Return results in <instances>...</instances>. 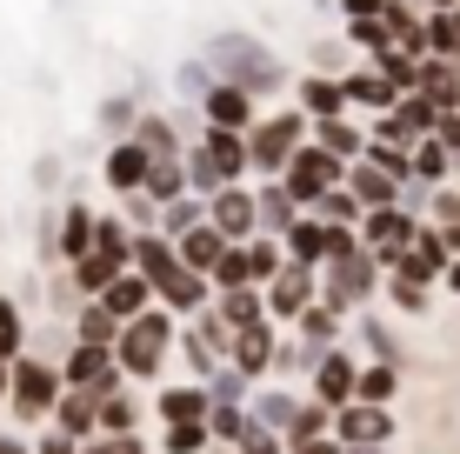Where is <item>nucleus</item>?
I'll return each mask as SVG.
<instances>
[{
	"label": "nucleus",
	"mask_w": 460,
	"mask_h": 454,
	"mask_svg": "<svg viewBox=\"0 0 460 454\" xmlns=\"http://www.w3.org/2000/svg\"><path fill=\"white\" fill-rule=\"evenodd\" d=\"M247 140H253V174L280 181V174H288V161L314 140V114H300V107L267 114V120H253V128H247Z\"/></svg>",
	"instance_id": "7ed1b4c3"
},
{
	"label": "nucleus",
	"mask_w": 460,
	"mask_h": 454,
	"mask_svg": "<svg viewBox=\"0 0 460 454\" xmlns=\"http://www.w3.org/2000/svg\"><path fill=\"white\" fill-rule=\"evenodd\" d=\"M314 434H334V408H327V401H300V414L288 428V448L294 441H314Z\"/></svg>",
	"instance_id": "37998d69"
},
{
	"label": "nucleus",
	"mask_w": 460,
	"mask_h": 454,
	"mask_svg": "<svg viewBox=\"0 0 460 454\" xmlns=\"http://www.w3.org/2000/svg\"><path fill=\"white\" fill-rule=\"evenodd\" d=\"M208 428H214V441H220V448L241 454V441H247L253 428H261V421H253V408H214V414H208Z\"/></svg>",
	"instance_id": "58836bf2"
},
{
	"label": "nucleus",
	"mask_w": 460,
	"mask_h": 454,
	"mask_svg": "<svg viewBox=\"0 0 460 454\" xmlns=\"http://www.w3.org/2000/svg\"><path fill=\"white\" fill-rule=\"evenodd\" d=\"M307 214H321V221L327 227H360V221H367V200H360L354 194V187H334V194H321V208H307Z\"/></svg>",
	"instance_id": "473e14b6"
},
{
	"label": "nucleus",
	"mask_w": 460,
	"mask_h": 454,
	"mask_svg": "<svg viewBox=\"0 0 460 454\" xmlns=\"http://www.w3.org/2000/svg\"><path fill=\"white\" fill-rule=\"evenodd\" d=\"M288 454H347V441L341 434H314V441H294Z\"/></svg>",
	"instance_id": "6e6d98bb"
},
{
	"label": "nucleus",
	"mask_w": 460,
	"mask_h": 454,
	"mask_svg": "<svg viewBox=\"0 0 460 454\" xmlns=\"http://www.w3.org/2000/svg\"><path fill=\"white\" fill-rule=\"evenodd\" d=\"M54 428L93 441V434H101V395H93V387H67V395L54 401Z\"/></svg>",
	"instance_id": "412c9836"
},
{
	"label": "nucleus",
	"mask_w": 460,
	"mask_h": 454,
	"mask_svg": "<svg viewBox=\"0 0 460 454\" xmlns=\"http://www.w3.org/2000/svg\"><path fill=\"white\" fill-rule=\"evenodd\" d=\"M347 93H354V107H374V114H394V107H401V87L380 67H347Z\"/></svg>",
	"instance_id": "393cba45"
},
{
	"label": "nucleus",
	"mask_w": 460,
	"mask_h": 454,
	"mask_svg": "<svg viewBox=\"0 0 460 454\" xmlns=\"http://www.w3.org/2000/svg\"><path fill=\"white\" fill-rule=\"evenodd\" d=\"M307 381H314V401H327V408H347V401L360 395V361H354L347 348H327L321 368H314Z\"/></svg>",
	"instance_id": "ddd939ff"
},
{
	"label": "nucleus",
	"mask_w": 460,
	"mask_h": 454,
	"mask_svg": "<svg viewBox=\"0 0 460 454\" xmlns=\"http://www.w3.org/2000/svg\"><path fill=\"white\" fill-rule=\"evenodd\" d=\"M334 434L347 448L394 441V408H380V401H347V408H334Z\"/></svg>",
	"instance_id": "f8f14e48"
},
{
	"label": "nucleus",
	"mask_w": 460,
	"mask_h": 454,
	"mask_svg": "<svg viewBox=\"0 0 460 454\" xmlns=\"http://www.w3.org/2000/svg\"><path fill=\"white\" fill-rule=\"evenodd\" d=\"M34 454H81V434H67V428H54V421H47V428L34 434Z\"/></svg>",
	"instance_id": "5fc2aeb1"
},
{
	"label": "nucleus",
	"mask_w": 460,
	"mask_h": 454,
	"mask_svg": "<svg viewBox=\"0 0 460 454\" xmlns=\"http://www.w3.org/2000/svg\"><path fill=\"white\" fill-rule=\"evenodd\" d=\"M200 221H208V194H181V200L161 208V234H167V241H187Z\"/></svg>",
	"instance_id": "72a5a7b5"
},
{
	"label": "nucleus",
	"mask_w": 460,
	"mask_h": 454,
	"mask_svg": "<svg viewBox=\"0 0 460 454\" xmlns=\"http://www.w3.org/2000/svg\"><path fill=\"white\" fill-rule=\"evenodd\" d=\"M93 234H101V214L87 208V200H67L60 208V234H54V261H87L93 254Z\"/></svg>",
	"instance_id": "dca6fc26"
},
{
	"label": "nucleus",
	"mask_w": 460,
	"mask_h": 454,
	"mask_svg": "<svg viewBox=\"0 0 460 454\" xmlns=\"http://www.w3.org/2000/svg\"><path fill=\"white\" fill-rule=\"evenodd\" d=\"M394 395H401V361H367V368H360V395L354 401H380V408H394Z\"/></svg>",
	"instance_id": "e433bc0d"
},
{
	"label": "nucleus",
	"mask_w": 460,
	"mask_h": 454,
	"mask_svg": "<svg viewBox=\"0 0 460 454\" xmlns=\"http://www.w3.org/2000/svg\"><path fill=\"white\" fill-rule=\"evenodd\" d=\"M101 301L114 307L120 321H134V315H147V307H161V288H154L140 268H127L120 280H107V288H101Z\"/></svg>",
	"instance_id": "6ab92c4d"
},
{
	"label": "nucleus",
	"mask_w": 460,
	"mask_h": 454,
	"mask_svg": "<svg viewBox=\"0 0 460 454\" xmlns=\"http://www.w3.org/2000/svg\"><path fill=\"white\" fill-rule=\"evenodd\" d=\"M120 315H114V307H107L101 301V294H87V301H81V315H74V341H101V348H114V341H120Z\"/></svg>",
	"instance_id": "bb28decb"
},
{
	"label": "nucleus",
	"mask_w": 460,
	"mask_h": 454,
	"mask_svg": "<svg viewBox=\"0 0 460 454\" xmlns=\"http://www.w3.org/2000/svg\"><path fill=\"white\" fill-rule=\"evenodd\" d=\"M347 21H367V13H387V0H341Z\"/></svg>",
	"instance_id": "13d9d810"
},
{
	"label": "nucleus",
	"mask_w": 460,
	"mask_h": 454,
	"mask_svg": "<svg viewBox=\"0 0 460 454\" xmlns=\"http://www.w3.org/2000/svg\"><path fill=\"white\" fill-rule=\"evenodd\" d=\"M214 87H220V74L208 67V54H187L181 67H173V93H181V101H208Z\"/></svg>",
	"instance_id": "c9c22d12"
},
{
	"label": "nucleus",
	"mask_w": 460,
	"mask_h": 454,
	"mask_svg": "<svg viewBox=\"0 0 460 454\" xmlns=\"http://www.w3.org/2000/svg\"><path fill=\"white\" fill-rule=\"evenodd\" d=\"M288 254L307 261V268H327V261H334V227H327L321 214H300L288 227Z\"/></svg>",
	"instance_id": "aec40b11"
},
{
	"label": "nucleus",
	"mask_w": 460,
	"mask_h": 454,
	"mask_svg": "<svg viewBox=\"0 0 460 454\" xmlns=\"http://www.w3.org/2000/svg\"><path fill=\"white\" fill-rule=\"evenodd\" d=\"M420 93H434L440 107H460V60L454 54H427L420 60Z\"/></svg>",
	"instance_id": "c85d7f7f"
},
{
	"label": "nucleus",
	"mask_w": 460,
	"mask_h": 454,
	"mask_svg": "<svg viewBox=\"0 0 460 454\" xmlns=\"http://www.w3.org/2000/svg\"><path fill=\"white\" fill-rule=\"evenodd\" d=\"M314 140H321L327 154H341V161H360V154H367V134H360L347 114H334V120H314Z\"/></svg>",
	"instance_id": "7c9ffc66"
},
{
	"label": "nucleus",
	"mask_w": 460,
	"mask_h": 454,
	"mask_svg": "<svg viewBox=\"0 0 460 454\" xmlns=\"http://www.w3.org/2000/svg\"><path fill=\"white\" fill-rule=\"evenodd\" d=\"M440 140L454 147V161H460V107H440V128H434Z\"/></svg>",
	"instance_id": "4d7b16f0"
},
{
	"label": "nucleus",
	"mask_w": 460,
	"mask_h": 454,
	"mask_svg": "<svg viewBox=\"0 0 460 454\" xmlns=\"http://www.w3.org/2000/svg\"><path fill=\"white\" fill-rule=\"evenodd\" d=\"M214 307L227 327H253V321H267V288H227V294H214Z\"/></svg>",
	"instance_id": "c756f323"
},
{
	"label": "nucleus",
	"mask_w": 460,
	"mask_h": 454,
	"mask_svg": "<svg viewBox=\"0 0 460 454\" xmlns=\"http://www.w3.org/2000/svg\"><path fill=\"white\" fill-rule=\"evenodd\" d=\"M81 454H147V441H140V428L134 434H93V441H81Z\"/></svg>",
	"instance_id": "864d4df0"
},
{
	"label": "nucleus",
	"mask_w": 460,
	"mask_h": 454,
	"mask_svg": "<svg viewBox=\"0 0 460 454\" xmlns=\"http://www.w3.org/2000/svg\"><path fill=\"white\" fill-rule=\"evenodd\" d=\"M0 454H34V441L27 434H0Z\"/></svg>",
	"instance_id": "bf43d9fd"
},
{
	"label": "nucleus",
	"mask_w": 460,
	"mask_h": 454,
	"mask_svg": "<svg viewBox=\"0 0 460 454\" xmlns=\"http://www.w3.org/2000/svg\"><path fill=\"white\" fill-rule=\"evenodd\" d=\"M447 288H454V294H460V261H454V268H447Z\"/></svg>",
	"instance_id": "e2e57ef3"
},
{
	"label": "nucleus",
	"mask_w": 460,
	"mask_h": 454,
	"mask_svg": "<svg viewBox=\"0 0 460 454\" xmlns=\"http://www.w3.org/2000/svg\"><path fill=\"white\" fill-rule=\"evenodd\" d=\"M447 167H454V147H447L440 134L414 140V181H427V187H447Z\"/></svg>",
	"instance_id": "f704fd0d"
},
{
	"label": "nucleus",
	"mask_w": 460,
	"mask_h": 454,
	"mask_svg": "<svg viewBox=\"0 0 460 454\" xmlns=\"http://www.w3.org/2000/svg\"><path fill=\"white\" fill-rule=\"evenodd\" d=\"M21 348H27L21 301H13V294H0V361H21Z\"/></svg>",
	"instance_id": "c03bdc74"
},
{
	"label": "nucleus",
	"mask_w": 460,
	"mask_h": 454,
	"mask_svg": "<svg viewBox=\"0 0 460 454\" xmlns=\"http://www.w3.org/2000/svg\"><path fill=\"white\" fill-rule=\"evenodd\" d=\"M300 214H307V208L288 194V181H267L261 187V234H280V241H288V227L300 221Z\"/></svg>",
	"instance_id": "cd10ccee"
},
{
	"label": "nucleus",
	"mask_w": 460,
	"mask_h": 454,
	"mask_svg": "<svg viewBox=\"0 0 460 454\" xmlns=\"http://www.w3.org/2000/svg\"><path fill=\"white\" fill-rule=\"evenodd\" d=\"M347 167H354V161H341V154H327L321 140H307V147L288 161L280 181H288V194L300 200V208H321V194H334V187L347 181Z\"/></svg>",
	"instance_id": "0eeeda50"
},
{
	"label": "nucleus",
	"mask_w": 460,
	"mask_h": 454,
	"mask_svg": "<svg viewBox=\"0 0 460 454\" xmlns=\"http://www.w3.org/2000/svg\"><path fill=\"white\" fill-rule=\"evenodd\" d=\"M187 187H194V194H220V187H227V174H220V167H214V154L208 147H200V140H194V147H187Z\"/></svg>",
	"instance_id": "a19ab883"
},
{
	"label": "nucleus",
	"mask_w": 460,
	"mask_h": 454,
	"mask_svg": "<svg viewBox=\"0 0 460 454\" xmlns=\"http://www.w3.org/2000/svg\"><path fill=\"white\" fill-rule=\"evenodd\" d=\"M347 454H387V441H374V448H347Z\"/></svg>",
	"instance_id": "680f3d73"
},
{
	"label": "nucleus",
	"mask_w": 460,
	"mask_h": 454,
	"mask_svg": "<svg viewBox=\"0 0 460 454\" xmlns=\"http://www.w3.org/2000/svg\"><path fill=\"white\" fill-rule=\"evenodd\" d=\"M208 387H214V408H247V401H253V374H241L234 361L220 368V374H214Z\"/></svg>",
	"instance_id": "ea45409f"
},
{
	"label": "nucleus",
	"mask_w": 460,
	"mask_h": 454,
	"mask_svg": "<svg viewBox=\"0 0 460 454\" xmlns=\"http://www.w3.org/2000/svg\"><path fill=\"white\" fill-rule=\"evenodd\" d=\"M347 187H354V194L367 200V208H394V200L407 194V181H394L387 167H374V161H367V154H360V161L347 167Z\"/></svg>",
	"instance_id": "4be33fe9"
},
{
	"label": "nucleus",
	"mask_w": 460,
	"mask_h": 454,
	"mask_svg": "<svg viewBox=\"0 0 460 454\" xmlns=\"http://www.w3.org/2000/svg\"><path fill=\"white\" fill-rule=\"evenodd\" d=\"M154 414L167 421H208L214 414V387L208 381H173V387H161V401H154Z\"/></svg>",
	"instance_id": "f3484780"
},
{
	"label": "nucleus",
	"mask_w": 460,
	"mask_h": 454,
	"mask_svg": "<svg viewBox=\"0 0 460 454\" xmlns=\"http://www.w3.org/2000/svg\"><path fill=\"white\" fill-rule=\"evenodd\" d=\"M360 348H367L374 354V361H401V341H394V327L387 321H380V315H360Z\"/></svg>",
	"instance_id": "79ce46f5"
},
{
	"label": "nucleus",
	"mask_w": 460,
	"mask_h": 454,
	"mask_svg": "<svg viewBox=\"0 0 460 454\" xmlns=\"http://www.w3.org/2000/svg\"><path fill=\"white\" fill-rule=\"evenodd\" d=\"M360 241L380 254V268H394V261H401L407 247L420 241V214L401 208V200H394V208H367V221H360Z\"/></svg>",
	"instance_id": "6e6552de"
},
{
	"label": "nucleus",
	"mask_w": 460,
	"mask_h": 454,
	"mask_svg": "<svg viewBox=\"0 0 460 454\" xmlns=\"http://www.w3.org/2000/svg\"><path fill=\"white\" fill-rule=\"evenodd\" d=\"M387 301L401 307V315H427V288L407 280V274H394V268H387Z\"/></svg>",
	"instance_id": "603ef678"
},
{
	"label": "nucleus",
	"mask_w": 460,
	"mask_h": 454,
	"mask_svg": "<svg viewBox=\"0 0 460 454\" xmlns=\"http://www.w3.org/2000/svg\"><path fill=\"white\" fill-rule=\"evenodd\" d=\"M227 247H234V234H227V227H214V214H208V221H200V227L181 241V261H187V268H200V274H214Z\"/></svg>",
	"instance_id": "b1692460"
},
{
	"label": "nucleus",
	"mask_w": 460,
	"mask_h": 454,
	"mask_svg": "<svg viewBox=\"0 0 460 454\" xmlns=\"http://www.w3.org/2000/svg\"><path fill=\"white\" fill-rule=\"evenodd\" d=\"M173 348H181V334H173V307H147V315H134L120 327V341H114L120 368L134 374V381H154V374L167 368Z\"/></svg>",
	"instance_id": "f03ea898"
},
{
	"label": "nucleus",
	"mask_w": 460,
	"mask_h": 454,
	"mask_svg": "<svg viewBox=\"0 0 460 454\" xmlns=\"http://www.w3.org/2000/svg\"><path fill=\"white\" fill-rule=\"evenodd\" d=\"M134 421H140V408L127 401V387L120 395H101V434H134Z\"/></svg>",
	"instance_id": "09e8293b"
},
{
	"label": "nucleus",
	"mask_w": 460,
	"mask_h": 454,
	"mask_svg": "<svg viewBox=\"0 0 460 454\" xmlns=\"http://www.w3.org/2000/svg\"><path fill=\"white\" fill-rule=\"evenodd\" d=\"M67 395V374H60V361H40V354H21L13 361V387H7V408L27 421H54V401Z\"/></svg>",
	"instance_id": "39448f33"
},
{
	"label": "nucleus",
	"mask_w": 460,
	"mask_h": 454,
	"mask_svg": "<svg viewBox=\"0 0 460 454\" xmlns=\"http://www.w3.org/2000/svg\"><path fill=\"white\" fill-rule=\"evenodd\" d=\"M134 140L154 154V167H161V161H187V147H194V140H181V134H173V120H167V114H140Z\"/></svg>",
	"instance_id": "a878e982"
},
{
	"label": "nucleus",
	"mask_w": 460,
	"mask_h": 454,
	"mask_svg": "<svg viewBox=\"0 0 460 454\" xmlns=\"http://www.w3.org/2000/svg\"><path fill=\"white\" fill-rule=\"evenodd\" d=\"M101 128L114 134V140H127V134L140 128V107L127 101V93H107V101H101Z\"/></svg>",
	"instance_id": "de8ad7c7"
},
{
	"label": "nucleus",
	"mask_w": 460,
	"mask_h": 454,
	"mask_svg": "<svg viewBox=\"0 0 460 454\" xmlns=\"http://www.w3.org/2000/svg\"><path fill=\"white\" fill-rule=\"evenodd\" d=\"M247 408H253V421H261V428L288 434V428H294V414H300V401L288 395V387H261V395H253Z\"/></svg>",
	"instance_id": "2f4dec72"
},
{
	"label": "nucleus",
	"mask_w": 460,
	"mask_h": 454,
	"mask_svg": "<svg viewBox=\"0 0 460 454\" xmlns=\"http://www.w3.org/2000/svg\"><path fill=\"white\" fill-rule=\"evenodd\" d=\"M7 387H13V361H0V401H7Z\"/></svg>",
	"instance_id": "052dcab7"
},
{
	"label": "nucleus",
	"mask_w": 460,
	"mask_h": 454,
	"mask_svg": "<svg viewBox=\"0 0 460 454\" xmlns=\"http://www.w3.org/2000/svg\"><path fill=\"white\" fill-rule=\"evenodd\" d=\"M208 67L220 74V81H234V87H247L253 101L261 93H280L288 87V60L274 54L267 40H253V34H241V27H227V34H208Z\"/></svg>",
	"instance_id": "f257e3e1"
},
{
	"label": "nucleus",
	"mask_w": 460,
	"mask_h": 454,
	"mask_svg": "<svg viewBox=\"0 0 460 454\" xmlns=\"http://www.w3.org/2000/svg\"><path fill=\"white\" fill-rule=\"evenodd\" d=\"M294 334H307L314 348H341V307H327V301H314L307 315L294 321Z\"/></svg>",
	"instance_id": "4c0bfd02"
},
{
	"label": "nucleus",
	"mask_w": 460,
	"mask_h": 454,
	"mask_svg": "<svg viewBox=\"0 0 460 454\" xmlns=\"http://www.w3.org/2000/svg\"><path fill=\"white\" fill-rule=\"evenodd\" d=\"M208 214H214V227H227L234 241H253L261 234V187H247V181H227L220 194L208 200Z\"/></svg>",
	"instance_id": "9d476101"
},
{
	"label": "nucleus",
	"mask_w": 460,
	"mask_h": 454,
	"mask_svg": "<svg viewBox=\"0 0 460 454\" xmlns=\"http://www.w3.org/2000/svg\"><path fill=\"white\" fill-rule=\"evenodd\" d=\"M208 441H214V428H208V421H173L161 448H167V454H200Z\"/></svg>",
	"instance_id": "8fccbe9b"
},
{
	"label": "nucleus",
	"mask_w": 460,
	"mask_h": 454,
	"mask_svg": "<svg viewBox=\"0 0 460 454\" xmlns=\"http://www.w3.org/2000/svg\"><path fill=\"white\" fill-rule=\"evenodd\" d=\"M374 288H380V254L367 241H360L354 254H334L321 268V301L341 307V315H347V307H360V301H374Z\"/></svg>",
	"instance_id": "423d86ee"
},
{
	"label": "nucleus",
	"mask_w": 460,
	"mask_h": 454,
	"mask_svg": "<svg viewBox=\"0 0 460 454\" xmlns=\"http://www.w3.org/2000/svg\"><path fill=\"white\" fill-rule=\"evenodd\" d=\"M347 40L380 54V47H394V27H387V13H367V21H347Z\"/></svg>",
	"instance_id": "3c124183"
},
{
	"label": "nucleus",
	"mask_w": 460,
	"mask_h": 454,
	"mask_svg": "<svg viewBox=\"0 0 460 454\" xmlns=\"http://www.w3.org/2000/svg\"><path fill=\"white\" fill-rule=\"evenodd\" d=\"M314 301H321V268H307V261H288L267 280V315L274 321H300Z\"/></svg>",
	"instance_id": "1a4fd4ad"
},
{
	"label": "nucleus",
	"mask_w": 460,
	"mask_h": 454,
	"mask_svg": "<svg viewBox=\"0 0 460 454\" xmlns=\"http://www.w3.org/2000/svg\"><path fill=\"white\" fill-rule=\"evenodd\" d=\"M434 7H460V0H434Z\"/></svg>",
	"instance_id": "0e129e2a"
},
{
	"label": "nucleus",
	"mask_w": 460,
	"mask_h": 454,
	"mask_svg": "<svg viewBox=\"0 0 460 454\" xmlns=\"http://www.w3.org/2000/svg\"><path fill=\"white\" fill-rule=\"evenodd\" d=\"M200 147L214 154V167H220L227 181H247V174H253V140H247L241 128H208V134H200Z\"/></svg>",
	"instance_id": "a211bd4d"
},
{
	"label": "nucleus",
	"mask_w": 460,
	"mask_h": 454,
	"mask_svg": "<svg viewBox=\"0 0 460 454\" xmlns=\"http://www.w3.org/2000/svg\"><path fill=\"white\" fill-rule=\"evenodd\" d=\"M321 354H327V348H314L307 334H294V341H280V361H274V368L294 381V374H314V368H321Z\"/></svg>",
	"instance_id": "49530a36"
},
{
	"label": "nucleus",
	"mask_w": 460,
	"mask_h": 454,
	"mask_svg": "<svg viewBox=\"0 0 460 454\" xmlns=\"http://www.w3.org/2000/svg\"><path fill=\"white\" fill-rule=\"evenodd\" d=\"M227 288H253V268H247V241H234L227 254H220V268H214V294H227Z\"/></svg>",
	"instance_id": "a18cd8bd"
},
{
	"label": "nucleus",
	"mask_w": 460,
	"mask_h": 454,
	"mask_svg": "<svg viewBox=\"0 0 460 454\" xmlns=\"http://www.w3.org/2000/svg\"><path fill=\"white\" fill-rule=\"evenodd\" d=\"M134 268V227L120 214H101V234H93V254L74 261V294H101L107 280H120Z\"/></svg>",
	"instance_id": "20e7f679"
},
{
	"label": "nucleus",
	"mask_w": 460,
	"mask_h": 454,
	"mask_svg": "<svg viewBox=\"0 0 460 454\" xmlns=\"http://www.w3.org/2000/svg\"><path fill=\"white\" fill-rule=\"evenodd\" d=\"M227 361L241 368V374H253V381H261V374L280 361V321L267 315V321H253V327H234V348H227Z\"/></svg>",
	"instance_id": "9b49d317"
},
{
	"label": "nucleus",
	"mask_w": 460,
	"mask_h": 454,
	"mask_svg": "<svg viewBox=\"0 0 460 454\" xmlns=\"http://www.w3.org/2000/svg\"><path fill=\"white\" fill-rule=\"evenodd\" d=\"M454 27H460V7H454Z\"/></svg>",
	"instance_id": "69168bd1"
},
{
	"label": "nucleus",
	"mask_w": 460,
	"mask_h": 454,
	"mask_svg": "<svg viewBox=\"0 0 460 454\" xmlns=\"http://www.w3.org/2000/svg\"><path fill=\"white\" fill-rule=\"evenodd\" d=\"M200 107H208V128H241V134L253 128V93H247V87H234V81H220Z\"/></svg>",
	"instance_id": "5701e85b"
},
{
	"label": "nucleus",
	"mask_w": 460,
	"mask_h": 454,
	"mask_svg": "<svg viewBox=\"0 0 460 454\" xmlns=\"http://www.w3.org/2000/svg\"><path fill=\"white\" fill-rule=\"evenodd\" d=\"M101 174H107V187H114V194H140V187H147V174H154V154L127 134V140H114V147H107Z\"/></svg>",
	"instance_id": "4468645a"
},
{
	"label": "nucleus",
	"mask_w": 460,
	"mask_h": 454,
	"mask_svg": "<svg viewBox=\"0 0 460 454\" xmlns=\"http://www.w3.org/2000/svg\"><path fill=\"white\" fill-rule=\"evenodd\" d=\"M294 107L314 120H334L354 107V93H347V74H307V81H294Z\"/></svg>",
	"instance_id": "2eb2a0df"
}]
</instances>
